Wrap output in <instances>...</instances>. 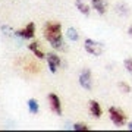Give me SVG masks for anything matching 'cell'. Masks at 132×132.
I'll use <instances>...</instances> for the list:
<instances>
[{
  "mask_svg": "<svg viewBox=\"0 0 132 132\" xmlns=\"http://www.w3.org/2000/svg\"><path fill=\"white\" fill-rule=\"evenodd\" d=\"M43 34H44V38L50 43V46H52L54 50H60V52H65L66 50L60 22H52V21H50L47 24H44Z\"/></svg>",
  "mask_w": 132,
  "mask_h": 132,
  "instance_id": "obj_1",
  "label": "cell"
},
{
  "mask_svg": "<svg viewBox=\"0 0 132 132\" xmlns=\"http://www.w3.org/2000/svg\"><path fill=\"white\" fill-rule=\"evenodd\" d=\"M109 116H110V120L113 122L114 126H123V125H126V114L123 113V110L118 107H110L109 109Z\"/></svg>",
  "mask_w": 132,
  "mask_h": 132,
  "instance_id": "obj_2",
  "label": "cell"
},
{
  "mask_svg": "<svg viewBox=\"0 0 132 132\" xmlns=\"http://www.w3.org/2000/svg\"><path fill=\"white\" fill-rule=\"evenodd\" d=\"M84 47H85V52L93 54V56H101L104 52V46L98 41H94L91 38H87L84 41Z\"/></svg>",
  "mask_w": 132,
  "mask_h": 132,
  "instance_id": "obj_3",
  "label": "cell"
},
{
  "mask_svg": "<svg viewBox=\"0 0 132 132\" xmlns=\"http://www.w3.org/2000/svg\"><path fill=\"white\" fill-rule=\"evenodd\" d=\"M79 85L87 91H90L93 88V79H91V71L90 69H84L79 73Z\"/></svg>",
  "mask_w": 132,
  "mask_h": 132,
  "instance_id": "obj_4",
  "label": "cell"
},
{
  "mask_svg": "<svg viewBox=\"0 0 132 132\" xmlns=\"http://www.w3.org/2000/svg\"><path fill=\"white\" fill-rule=\"evenodd\" d=\"M47 100H48V104H50L52 112L60 116V114H62V103H60L59 95H56V94H53V93H52V94L47 95Z\"/></svg>",
  "mask_w": 132,
  "mask_h": 132,
  "instance_id": "obj_5",
  "label": "cell"
},
{
  "mask_svg": "<svg viewBox=\"0 0 132 132\" xmlns=\"http://www.w3.org/2000/svg\"><path fill=\"white\" fill-rule=\"evenodd\" d=\"M46 59H47V65H48V69H50V72L52 73H56L57 69L60 68V57L57 56V54H54V53H48L47 56H46Z\"/></svg>",
  "mask_w": 132,
  "mask_h": 132,
  "instance_id": "obj_6",
  "label": "cell"
},
{
  "mask_svg": "<svg viewBox=\"0 0 132 132\" xmlns=\"http://www.w3.org/2000/svg\"><path fill=\"white\" fill-rule=\"evenodd\" d=\"M16 35H19V37L24 38V40H29V38H32L34 35H35V24H34V22L27 24L25 28L16 31Z\"/></svg>",
  "mask_w": 132,
  "mask_h": 132,
  "instance_id": "obj_7",
  "label": "cell"
},
{
  "mask_svg": "<svg viewBox=\"0 0 132 132\" xmlns=\"http://www.w3.org/2000/svg\"><path fill=\"white\" fill-rule=\"evenodd\" d=\"M88 107H90V114L93 116V118H95V119H100V118H101L103 110H101V107H100V104L97 103V101L91 100L90 104H88Z\"/></svg>",
  "mask_w": 132,
  "mask_h": 132,
  "instance_id": "obj_8",
  "label": "cell"
},
{
  "mask_svg": "<svg viewBox=\"0 0 132 132\" xmlns=\"http://www.w3.org/2000/svg\"><path fill=\"white\" fill-rule=\"evenodd\" d=\"M91 5L98 15H104L107 12V6L104 3V0H91Z\"/></svg>",
  "mask_w": 132,
  "mask_h": 132,
  "instance_id": "obj_9",
  "label": "cell"
},
{
  "mask_svg": "<svg viewBox=\"0 0 132 132\" xmlns=\"http://www.w3.org/2000/svg\"><path fill=\"white\" fill-rule=\"evenodd\" d=\"M75 6H76V9L79 10L84 16H88V15H90L91 7L88 6V3H87L85 0H75Z\"/></svg>",
  "mask_w": 132,
  "mask_h": 132,
  "instance_id": "obj_10",
  "label": "cell"
},
{
  "mask_svg": "<svg viewBox=\"0 0 132 132\" xmlns=\"http://www.w3.org/2000/svg\"><path fill=\"white\" fill-rule=\"evenodd\" d=\"M28 48L38 57V59H46V54H44V52L40 48V43H37V41H35V43H31V44L28 46Z\"/></svg>",
  "mask_w": 132,
  "mask_h": 132,
  "instance_id": "obj_11",
  "label": "cell"
},
{
  "mask_svg": "<svg viewBox=\"0 0 132 132\" xmlns=\"http://www.w3.org/2000/svg\"><path fill=\"white\" fill-rule=\"evenodd\" d=\"M28 109L29 112L32 114H37L38 112H40V106H38V101L35 98H29L28 100Z\"/></svg>",
  "mask_w": 132,
  "mask_h": 132,
  "instance_id": "obj_12",
  "label": "cell"
},
{
  "mask_svg": "<svg viewBox=\"0 0 132 132\" xmlns=\"http://www.w3.org/2000/svg\"><path fill=\"white\" fill-rule=\"evenodd\" d=\"M66 37H68V40H71V41H78L79 40V34H78V31L75 28H68Z\"/></svg>",
  "mask_w": 132,
  "mask_h": 132,
  "instance_id": "obj_13",
  "label": "cell"
},
{
  "mask_svg": "<svg viewBox=\"0 0 132 132\" xmlns=\"http://www.w3.org/2000/svg\"><path fill=\"white\" fill-rule=\"evenodd\" d=\"M72 129H73V131H88L90 128L87 126L85 123H81V122H78V123H75V125L72 126Z\"/></svg>",
  "mask_w": 132,
  "mask_h": 132,
  "instance_id": "obj_14",
  "label": "cell"
},
{
  "mask_svg": "<svg viewBox=\"0 0 132 132\" xmlns=\"http://www.w3.org/2000/svg\"><path fill=\"white\" fill-rule=\"evenodd\" d=\"M116 10H118V12H120L122 15H129V9H128V6L123 5V3H120V5L116 6Z\"/></svg>",
  "mask_w": 132,
  "mask_h": 132,
  "instance_id": "obj_15",
  "label": "cell"
},
{
  "mask_svg": "<svg viewBox=\"0 0 132 132\" xmlns=\"http://www.w3.org/2000/svg\"><path fill=\"white\" fill-rule=\"evenodd\" d=\"M123 66H125V69H126L129 73H132V57H128L123 60Z\"/></svg>",
  "mask_w": 132,
  "mask_h": 132,
  "instance_id": "obj_16",
  "label": "cell"
},
{
  "mask_svg": "<svg viewBox=\"0 0 132 132\" xmlns=\"http://www.w3.org/2000/svg\"><path fill=\"white\" fill-rule=\"evenodd\" d=\"M118 87L122 90V93H131V87H129V84L123 82V81H120V82H119Z\"/></svg>",
  "mask_w": 132,
  "mask_h": 132,
  "instance_id": "obj_17",
  "label": "cell"
},
{
  "mask_svg": "<svg viewBox=\"0 0 132 132\" xmlns=\"http://www.w3.org/2000/svg\"><path fill=\"white\" fill-rule=\"evenodd\" d=\"M128 34H129V37H132V25L129 27V29H128Z\"/></svg>",
  "mask_w": 132,
  "mask_h": 132,
  "instance_id": "obj_18",
  "label": "cell"
},
{
  "mask_svg": "<svg viewBox=\"0 0 132 132\" xmlns=\"http://www.w3.org/2000/svg\"><path fill=\"white\" fill-rule=\"evenodd\" d=\"M128 129H129V131H132V120L128 123Z\"/></svg>",
  "mask_w": 132,
  "mask_h": 132,
  "instance_id": "obj_19",
  "label": "cell"
}]
</instances>
